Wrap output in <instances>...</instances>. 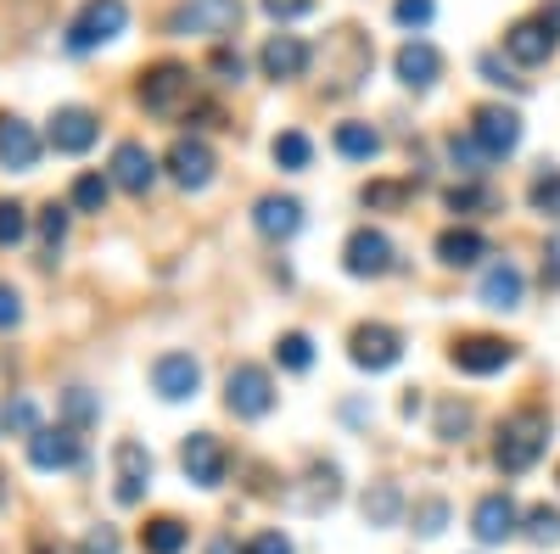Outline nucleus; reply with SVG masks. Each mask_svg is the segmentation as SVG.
I'll use <instances>...</instances> for the list:
<instances>
[{
	"instance_id": "nucleus-26",
	"label": "nucleus",
	"mask_w": 560,
	"mask_h": 554,
	"mask_svg": "<svg viewBox=\"0 0 560 554\" xmlns=\"http://www.w3.org/2000/svg\"><path fill=\"white\" fill-rule=\"evenodd\" d=\"M359 510H364V521H370V527H393V521L404 516V493H398V482H376V487L364 493Z\"/></svg>"
},
{
	"instance_id": "nucleus-38",
	"label": "nucleus",
	"mask_w": 560,
	"mask_h": 554,
	"mask_svg": "<svg viewBox=\"0 0 560 554\" xmlns=\"http://www.w3.org/2000/svg\"><path fill=\"white\" fill-rule=\"evenodd\" d=\"M39 236H45V247H62V236H68V208L62 202H51V208H39Z\"/></svg>"
},
{
	"instance_id": "nucleus-4",
	"label": "nucleus",
	"mask_w": 560,
	"mask_h": 554,
	"mask_svg": "<svg viewBox=\"0 0 560 554\" xmlns=\"http://www.w3.org/2000/svg\"><path fill=\"white\" fill-rule=\"evenodd\" d=\"M140 102H147V113H158V118H174L185 102H191V68L158 62L147 79H140Z\"/></svg>"
},
{
	"instance_id": "nucleus-5",
	"label": "nucleus",
	"mask_w": 560,
	"mask_h": 554,
	"mask_svg": "<svg viewBox=\"0 0 560 554\" xmlns=\"http://www.w3.org/2000/svg\"><path fill=\"white\" fill-rule=\"evenodd\" d=\"M242 23V0H185L168 17L174 34H236Z\"/></svg>"
},
{
	"instance_id": "nucleus-9",
	"label": "nucleus",
	"mask_w": 560,
	"mask_h": 554,
	"mask_svg": "<svg viewBox=\"0 0 560 554\" xmlns=\"http://www.w3.org/2000/svg\"><path fill=\"white\" fill-rule=\"evenodd\" d=\"M348 353H353L359 369H393V364L404 358V337H398L393 326H359V331L348 337Z\"/></svg>"
},
{
	"instance_id": "nucleus-49",
	"label": "nucleus",
	"mask_w": 560,
	"mask_h": 554,
	"mask_svg": "<svg viewBox=\"0 0 560 554\" xmlns=\"http://www.w3.org/2000/svg\"><path fill=\"white\" fill-rule=\"evenodd\" d=\"M208 554H247V549H236V538H213Z\"/></svg>"
},
{
	"instance_id": "nucleus-22",
	"label": "nucleus",
	"mask_w": 560,
	"mask_h": 554,
	"mask_svg": "<svg viewBox=\"0 0 560 554\" xmlns=\"http://www.w3.org/2000/svg\"><path fill=\"white\" fill-rule=\"evenodd\" d=\"M253 224L264 229V236H298L303 229V202L298 197H258V208H253Z\"/></svg>"
},
{
	"instance_id": "nucleus-27",
	"label": "nucleus",
	"mask_w": 560,
	"mask_h": 554,
	"mask_svg": "<svg viewBox=\"0 0 560 554\" xmlns=\"http://www.w3.org/2000/svg\"><path fill=\"white\" fill-rule=\"evenodd\" d=\"M337 152L353 157V163H370L382 152V134L370 129V123H337Z\"/></svg>"
},
{
	"instance_id": "nucleus-12",
	"label": "nucleus",
	"mask_w": 560,
	"mask_h": 554,
	"mask_svg": "<svg viewBox=\"0 0 560 554\" xmlns=\"http://www.w3.org/2000/svg\"><path fill=\"white\" fill-rule=\"evenodd\" d=\"M168 174L185 185V191H202V185L213 179V146L197 141V134H179V141L168 146Z\"/></svg>"
},
{
	"instance_id": "nucleus-43",
	"label": "nucleus",
	"mask_w": 560,
	"mask_h": 554,
	"mask_svg": "<svg viewBox=\"0 0 560 554\" xmlns=\"http://www.w3.org/2000/svg\"><path fill=\"white\" fill-rule=\"evenodd\" d=\"M264 12L280 17V23H292V17H308L314 12V0H264Z\"/></svg>"
},
{
	"instance_id": "nucleus-36",
	"label": "nucleus",
	"mask_w": 560,
	"mask_h": 554,
	"mask_svg": "<svg viewBox=\"0 0 560 554\" xmlns=\"http://www.w3.org/2000/svg\"><path fill=\"white\" fill-rule=\"evenodd\" d=\"M28 236V208L23 202H0V247H18Z\"/></svg>"
},
{
	"instance_id": "nucleus-17",
	"label": "nucleus",
	"mask_w": 560,
	"mask_h": 554,
	"mask_svg": "<svg viewBox=\"0 0 560 554\" xmlns=\"http://www.w3.org/2000/svg\"><path fill=\"white\" fill-rule=\"evenodd\" d=\"M342 263H348V274H387L393 269V241L382 236V229H353L348 236V247H342Z\"/></svg>"
},
{
	"instance_id": "nucleus-44",
	"label": "nucleus",
	"mask_w": 560,
	"mask_h": 554,
	"mask_svg": "<svg viewBox=\"0 0 560 554\" xmlns=\"http://www.w3.org/2000/svg\"><path fill=\"white\" fill-rule=\"evenodd\" d=\"M208 68L219 73V84H242V57H236V51H213Z\"/></svg>"
},
{
	"instance_id": "nucleus-3",
	"label": "nucleus",
	"mask_w": 560,
	"mask_h": 554,
	"mask_svg": "<svg viewBox=\"0 0 560 554\" xmlns=\"http://www.w3.org/2000/svg\"><path fill=\"white\" fill-rule=\"evenodd\" d=\"M224 403L230 414H242V421H258V414L275 409V381H269V369L264 364H236L224 376Z\"/></svg>"
},
{
	"instance_id": "nucleus-48",
	"label": "nucleus",
	"mask_w": 560,
	"mask_h": 554,
	"mask_svg": "<svg viewBox=\"0 0 560 554\" xmlns=\"http://www.w3.org/2000/svg\"><path fill=\"white\" fill-rule=\"evenodd\" d=\"M544 281H549V286L560 292V236H555V241L544 247Z\"/></svg>"
},
{
	"instance_id": "nucleus-25",
	"label": "nucleus",
	"mask_w": 560,
	"mask_h": 554,
	"mask_svg": "<svg viewBox=\"0 0 560 554\" xmlns=\"http://www.w3.org/2000/svg\"><path fill=\"white\" fill-rule=\"evenodd\" d=\"M140 543H147V554H179L185 543H191V527H185L179 516H158L140 527Z\"/></svg>"
},
{
	"instance_id": "nucleus-45",
	"label": "nucleus",
	"mask_w": 560,
	"mask_h": 554,
	"mask_svg": "<svg viewBox=\"0 0 560 554\" xmlns=\"http://www.w3.org/2000/svg\"><path fill=\"white\" fill-rule=\"evenodd\" d=\"M79 549H84V554H118V532H113V527H96V532H84Z\"/></svg>"
},
{
	"instance_id": "nucleus-35",
	"label": "nucleus",
	"mask_w": 560,
	"mask_h": 554,
	"mask_svg": "<svg viewBox=\"0 0 560 554\" xmlns=\"http://www.w3.org/2000/svg\"><path fill=\"white\" fill-rule=\"evenodd\" d=\"M62 409H68V426H73V432H84V426L102 414V403L90 398L84 387H68V392H62Z\"/></svg>"
},
{
	"instance_id": "nucleus-29",
	"label": "nucleus",
	"mask_w": 560,
	"mask_h": 554,
	"mask_svg": "<svg viewBox=\"0 0 560 554\" xmlns=\"http://www.w3.org/2000/svg\"><path fill=\"white\" fill-rule=\"evenodd\" d=\"M471 421H477L471 403H459V398H443V403H438V437H443V443H465Z\"/></svg>"
},
{
	"instance_id": "nucleus-1",
	"label": "nucleus",
	"mask_w": 560,
	"mask_h": 554,
	"mask_svg": "<svg viewBox=\"0 0 560 554\" xmlns=\"http://www.w3.org/2000/svg\"><path fill=\"white\" fill-rule=\"evenodd\" d=\"M544 448H549V414H544V409H516V414H510V421L499 426L493 459H499L504 476H522V471L538 465Z\"/></svg>"
},
{
	"instance_id": "nucleus-2",
	"label": "nucleus",
	"mask_w": 560,
	"mask_h": 554,
	"mask_svg": "<svg viewBox=\"0 0 560 554\" xmlns=\"http://www.w3.org/2000/svg\"><path fill=\"white\" fill-rule=\"evenodd\" d=\"M124 23H129L124 0H90V7L68 23V51H96V45L124 34Z\"/></svg>"
},
{
	"instance_id": "nucleus-14",
	"label": "nucleus",
	"mask_w": 560,
	"mask_h": 554,
	"mask_svg": "<svg viewBox=\"0 0 560 554\" xmlns=\"http://www.w3.org/2000/svg\"><path fill=\"white\" fill-rule=\"evenodd\" d=\"M448 358H454V369H465V376H493V369H504L510 358H516V347L499 342V337H459Z\"/></svg>"
},
{
	"instance_id": "nucleus-51",
	"label": "nucleus",
	"mask_w": 560,
	"mask_h": 554,
	"mask_svg": "<svg viewBox=\"0 0 560 554\" xmlns=\"http://www.w3.org/2000/svg\"><path fill=\"white\" fill-rule=\"evenodd\" d=\"M555 476H560V471H555Z\"/></svg>"
},
{
	"instance_id": "nucleus-32",
	"label": "nucleus",
	"mask_w": 560,
	"mask_h": 554,
	"mask_svg": "<svg viewBox=\"0 0 560 554\" xmlns=\"http://www.w3.org/2000/svg\"><path fill=\"white\" fill-rule=\"evenodd\" d=\"M527 543H538V549L560 543V510L555 504H533L527 510Z\"/></svg>"
},
{
	"instance_id": "nucleus-7",
	"label": "nucleus",
	"mask_w": 560,
	"mask_h": 554,
	"mask_svg": "<svg viewBox=\"0 0 560 554\" xmlns=\"http://www.w3.org/2000/svg\"><path fill=\"white\" fill-rule=\"evenodd\" d=\"M179 465H185V476H191L197 487H219L224 471H230V453H224V443L213 432H191L179 443Z\"/></svg>"
},
{
	"instance_id": "nucleus-15",
	"label": "nucleus",
	"mask_w": 560,
	"mask_h": 554,
	"mask_svg": "<svg viewBox=\"0 0 560 554\" xmlns=\"http://www.w3.org/2000/svg\"><path fill=\"white\" fill-rule=\"evenodd\" d=\"M113 465H118V504H140L152 487V453L140 448V443H118L113 448Z\"/></svg>"
},
{
	"instance_id": "nucleus-50",
	"label": "nucleus",
	"mask_w": 560,
	"mask_h": 554,
	"mask_svg": "<svg viewBox=\"0 0 560 554\" xmlns=\"http://www.w3.org/2000/svg\"><path fill=\"white\" fill-rule=\"evenodd\" d=\"M0 504H7V482H0Z\"/></svg>"
},
{
	"instance_id": "nucleus-41",
	"label": "nucleus",
	"mask_w": 560,
	"mask_h": 554,
	"mask_svg": "<svg viewBox=\"0 0 560 554\" xmlns=\"http://www.w3.org/2000/svg\"><path fill=\"white\" fill-rule=\"evenodd\" d=\"M7 426H12V432H23V437H34V432H39V409H34L28 398L7 403Z\"/></svg>"
},
{
	"instance_id": "nucleus-31",
	"label": "nucleus",
	"mask_w": 560,
	"mask_h": 554,
	"mask_svg": "<svg viewBox=\"0 0 560 554\" xmlns=\"http://www.w3.org/2000/svg\"><path fill=\"white\" fill-rule=\"evenodd\" d=\"M308 157H314V146H308V134L303 129H287V134H275V163L280 168H308Z\"/></svg>"
},
{
	"instance_id": "nucleus-13",
	"label": "nucleus",
	"mask_w": 560,
	"mask_h": 554,
	"mask_svg": "<svg viewBox=\"0 0 560 554\" xmlns=\"http://www.w3.org/2000/svg\"><path fill=\"white\" fill-rule=\"evenodd\" d=\"M96 134H102V123H96L90 107H57L51 113V146L68 152V157L90 152V146H96Z\"/></svg>"
},
{
	"instance_id": "nucleus-37",
	"label": "nucleus",
	"mask_w": 560,
	"mask_h": 554,
	"mask_svg": "<svg viewBox=\"0 0 560 554\" xmlns=\"http://www.w3.org/2000/svg\"><path fill=\"white\" fill-rule=\"evenodd\" d=\"M404 197H409L404 179H376V185H364V208H404Z\"/></svg>"
},
{
	"instance_id": "nucleus-10",
	"label": "nucleus",
	"mask_w": 560,
	"mask_h": 554,
	"mask_svg": "<svg viewBox=\"0 0 560 554\" xmlns=\"http://www.w3.org/2000/svg\"><path fill=\"white\" fill-rule=\"evenodd\" d=\"M113 185H124L129 197H147L152 185H158V157L140 146V141H118V152H113V174H107Z\"/></svg>"
},
{
	"instance_id": "nucleus-39",
	"label": "nucleus",
	"mask_w": 560,
	"mask_h": 554,
	"mask_svg": "<svg viewBox=\"0 0 560 554\" xmlns=\"http://www.w3.org/2000/svg\"><path fill=\"white\" fill-rule=\"evenodd\" d=\"M443 521H448V504H443V498H420V504H415V532L438 538V532H443Z\"/></svg>"
},
{
	"instance_id": "nucleus-19",
	"label": "nucleus",
	"mask_w": 560,
	"mask_h": 554,
	"mask_svg": "<svg viewBox=\"0 0 560 554\" xmlns=\"http://www.w3.org/2000/svg\"><path fill=\"white\" fill-rule=\"evenodd\" d=\"M516 521H522L516 498H510V493H488V498L477 504V516H471V532H477L482 543H504V538H516Z\"/></svg>"
},
{
	"instance_id": "nucleus-16",
	"label": "nucleus",
	"mask_w": 560,
	"mask_h": 554,
	"mask_svg": "<svg viewBox=\"0 0 560 554\" xmlns=\"http://www.w3.org/2000/svg\"><path fill=\"white\" fill-rule=\"evenodd\" d=\"M555 28L544 23V17H527V23H516L504 34V51H510V62H522V68H538V62H549L555 57Z\"/></svg>"
},
{
	"instance_id": "nucleus-20",
	"label": "nucleus",
	"mask_w": 560,
	"mask_h": 554,
	"mask_svg": "<svg viewBox=\"0 0 560 554\" xmlns=\"http://www.w3.org/2000/svg\"><path fill=\"white\" fill-rule=\"evenodd\" d=\"M39 163V134H34V123H23V118H0V168H18V174H28Z\"/></svg>"
},
{
	"instance_id": "nucleus-11",
	"label": "nucleus",
	"mask_w": 560,
	"mask_h": 554,
	"mask_svg": "<svg viewBox=\"0 0 560 554\" xmlns=\"http://www.w3.org/2000/svg\"><path fill=\"white\" fill-rule=\"evenodd\" d=\"M152 387H158L168 403L197 398V387H202V364H197L191 353H163V358L152 364Z\"/></svg>"
},
{
	"instance_id": "nucleus-18",
	"label": "nucleus",
	"mask_w": 560,
	"mask_h": 554,
	"mask_svg": "<svg viewBox=\"0 0 560 554\" xmlns=\"http://www.w3.org/2000/svg\"><path fill=\"white\" fill-rule=\"evenodd\" d=\"M393 68H398V79H404L409 90H432L438 73H443V57H438V45H427V39H404L398 57H393Z\"/></svg>"
},
{
	"instance_id": "nucleus-46",
	"label": "nucleus",
	"mask_w": 560,
	"mask_h": 554,
	"mask_svg": "<svg viewBox=\"0 0 560 554\" xmlns=\"http://www.w3.org/2000/svg\"><path fill=\"white\" fill-rule=\"evenodd\" d=\"M247 554H292V538H287V532H258V538L247 543Z\"/></svg>"
},
{
	"instance_id": "nucleus-8",
	"label": "nucleus",
	"mask_w": 560,
	"mask_h": 554,
	"mask_svg": "<svg viewBox=\"0 0 560 554\" xmlns=\"http://www.w3.org/2000/svg\"><path fill=\"white\" fill-rule=\"evenodd\" d=\"M471 141L488 152V157H510L522 146V118L510 107H477L471 113Z\"/></svg>"
},
{
	"instance_id": "nucleus-42",
	"label": "nucleus",
	"mask_w": 560,
	"mask_h": 554,
	"mask_svg": "<svg viewBox=\"0 0 560 554\" xmlns=\"http://www.w3.org/2000/svg\"><path fill=\"white\" fill-rule=\"evenodd\" d=\"M448 152H454V163H459V174H482L477 163H488V152H482L477 141H459V134H454V141H448Z\"/></svg>"
},
{
	"instance_id": "nucleus-6",
	"label": "nucleus",
	"mask_w": 560,
	"mask_h": 554,
	"mask_svg": "<svg viewBox=\"0 0 560 554\" xmlns=\"http://www.w3.org/2000/svg\"><path fill=\"white\" fill-rule=\"evenodd\" d=\"M28 465L34 471H73V465H84V443H79V432L73 426H39L34 437H28Z\"/></svg>"
},
{
	"instance_id": "nucleus-40",
	"label": "nucleus",
	"mask_w": 560,
	"mask_h": 554,
	"mask_svg": "<svg viewBox=\"0 0 560 554\" xmlns=\"http://www.w3.org/2000/svg\"><path fill=\"white\" fill-rule=\"evenodd\" d=\"M432 12H438L432 0H398V7H393V17H398L404 28H427V23H432Z\"/></svg>"
},
{
	"instance_id": "nucleus-34",
	"label": "nucleus",
	"mask_w": 560,
	"mask_h": 554,
	"mask_svg": "<svg viewBox=\"0 0 560 554\" xmlns=\"http://www.w3.org/2000/svg\"><path fill=\"white\" fill-rule=\"evenodd\" d=\"M275 358L287 364V369H308V364H314V342H308L303 331H287V337L275 342Z\"/></svg>"
},
{
	"instance_id": "nucleus-33",
	"label": "nucleus",
	"mask_w": 560,
	"mask_h": 554,
	"mask_svg": "<svg viewBox=\"0 0 560 554\" xmlns=\"http://www.w3.org/2000/svg\"><path fill=\"white\" fill-rule=\"evenodd\" d=\"M533 208L544 213V219H560V168H544L538 179H533Z\"/></svg>"
},
{
	"instance_id": "nucleus-23",
	"label": "nucleus",
	"mask_w": 560,
	"mask_h": 554,
	"mask_svg": "<svg viewBox=\"0 0 560 554\" xmlns=\"http://www.w3.org/2000/svg\"><path fill=\"white\" fill-rule=\"evenodd\" d=\"M482 303H488V308H499V314L522 308V269L510 263V258H499V263L482 274Z\"/></svg>"
},
{
	"instance_id": "nucleus-30",
	"label": "nucleus",
	"mask_w": 560,
	"mask_h": 554,
	"mask_svg": "<svg viewBox=\"0 0 560 554\" xmlns=\"http://www.w3.org/2000/svg\"><path fill=\"white\" fill-rule=\"evenodd\" d=\"M107 197H113V179H107V174H79V179H73V208H79V213H102Z\"/></svg>"
},
{
	"instance_id": "nucleus-47",
	"label": "nucleus",
	"mask_w": 560,
	"mask_h": 554,
	"mask_svg": "<svg viewBox=\"0 0 560 554\" xmlns=\"http://www.w3.org/2000/svg\"><path fill=\"white\" fill-rule=\"evenodd\" d=\"M18 319H23V297H18L12 286H0V331L18 326Z\"/></svg>"
},
{
	"instance_id": "nucleus-28",
	"label": "nucleus",
	"mask_w": 560,
	"mask_h": 554,
	"mask_svg": "<svg viewBox=\"0 0 560 554\" xmlns=\"http://www.w3.org/2000/svg\"><path fill=\"white\" fill-rule=\"evenodd\" d=\"M443 202H448V213H459V219H477V213H493V208H499V197L488 191V185H471V179L454 185Z\"/></svg>"
},
{
	"instance_id": "nucleus-24",
	"label": "nucleus",
	"mask_w": 560,
	"mask_h": 554,
	"mask_svg": "<svg viewBox=\"0 0 560 554\" xmlns=\"http://www.w3.org/2000/svg\"><path fill=\"white\" fill-rule=\"evenodd\" d=\"M438 258L454 263V269H471V263L488 258V241L477 236V229H443V236H438Z\"/></svg>"
},
{
	"instance_id": "nucleus-21",
	"label": "nucleus",
	"mask_w": 560,
	"mask_h": 554,
	"mask_svg": "<svg viewBox=\"0 0 560 554\" xmlns=\"http://www.w3.org/2000/svg\"><path fill=\"white\" fill-rule=\"evenodd\" d=\"M258 62H264L269 79H303V68H308V45H303L298 34H269V39H264V51H258Z\"/></svg>"
}]
</instances>
